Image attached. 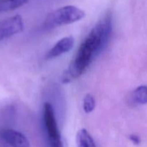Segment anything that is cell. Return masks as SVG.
I'll return each instance as SVG.
<instances>
[{
    "label": "cell",
    "mask_w": 147,
    "mask_h": 147,
    "mask_svg": "<svg viewBox=\"0 0 147 147\" xmlns=\"http://www.w3.org/2000/svg\"><path fill=\"white\" fill-rule=\"evenodd\" d=\"M112 31V17L106 14L86 37L79 47L68 67V74L72 78L80 77L95 57L107 45Z\"/></svg>",
    "instance_id": "6da1fadb"
},
{
    "label": "cell",
    "mask_w": 147,
    "mask_h": 147,
    "mask_svg": "<svg viewBox=\"0 0 147 147\" xmlns=\"http://www.w3.org/2000/svg\"><path fill=\"white\" fill-rule=\"evenodd\" d=\"M86 13L81 9L73 5L65 6L50 12L44 22L45 29H53L72 24L84 18Z\"/></svg>",
    "instance_id": "7a4b0ae2"
},
{
    "label": "cell",
    "mask_w": 147,
    "mask_h": 147,
    "mask_svg": "<svg viewBox=\"0 0 147 147\" xmlns=\"http://www.w3.org/2000/svg\"><path fill=\"white\" fill-rule=\"evenodd\" d=\"M43 121L51 147H63L52 105L45 103L43 108Z\"/></svg>",
    "instance_id": "3957f363"
},
{
    "label": "cell",
    "mask_w": 147,
    "mask_h": 147,
    "mask_svg": "<svg viewBox=\"0 0 147 147\" xmlns=\"http://www.w3.org/2000/svg\"><path fill=\"white\" fill-rule=\"evenodd\" d=\"M23 28L22 18L19 14L0 22V41L21 32Z\"/></svg>",
    "instance_id": "277c9868"
},
{
    "label": "cell",
    "mask_w": 147,
    "mask_h": 147,
    "mask_svg": "<svg viewBox=\"0 0 147 147\" xmlns=\"http://www.w3.org/2000/svg\"><path fill=\"white\" fill-rule=\"evenodd\" d=\"M0 136L11 147H30L27 138L17 131L10 129H3L0 131Z\"/></svg>",
    "instance_id": "5b68a950"
},
{
    "label": "cell",
    "mask_w": 147,
    "mask_h": 147,
    "mask_svg": "<svg viewBox=\"0 0 147 147\" xmlns=\"http://www.w3.org/2000/svg\"><path fill=\"white\" fill-rule=\"evenodd\" d=\"M74 38L71 36L60 39L47 53V58L51 59L62 55L67 53L73 48L74 45Z\"/></svg>",
    "instance_id": "8992f818"
},
{
    "label": "cell",
    "mask_w": 147,
    "mask_h": 147,
    "mask_svg": "<svg viewBox=\"0 0 147 147\" xmlns=\"http://www.w3.org/2000/svg\"><path fill=\"white\" fill-rule=\"evenodd\" d=\"M76 146L77 147H97L92 136L85 129H80L76 135Z\"/></svg>",
    "instance_id": "52a82bcc"
},
{
    "label": "cell",
    "mask_w": 147,
    "mask_h": 147,
    "mask_svg": "<svg viewBox=\"0 0 147 147\" xmlns=\"http://www.w3.org/2000/svg\"><path fill=\"white\" fill-rule=\"evenodd\" d=\"M27 1L28 0H0V13L16 9Z\"/></svg>",
    "instance_id": "ba28073f"
},
{
    "label": "cell",
    "mask_w": 147,
    "mask_h": 147,
    "mask_svg": "<svg viewBox=\"0 0 147 147\" xmlns=\"http://www.w3.org/2000/svg\"><path fill=\"white\" fill-rule=\"evenodd\" d=\"M133 97L135 101L139 104L147 103V86H141L134 91Z\"/></svg>",
    "instance_id": "9c48e42d"
},
{
    "label": "cell",
    "mask_w": 147,
    "mask_h": 147,
    "mask_svg": "<svg viewBox=\"0 0 147 147\" xmlns=\"http://www.w3.org/2000/svg\"><path fill=\"white\" fill-rule=\"evenodd\" d=\"M83 110L85 113H90L93 111L96 108V100L91 94H87L84 97L83 103Z\"/></svg>",
    "instance_id": "30bf717a"
},
{
    "label": "cell",
    "mask_w": 147,
    "mask_h": 147,
    "mask_svg": "<svg viewBox=\"0 0 147 147\" xmlns=\"http://www.w3.org/2000/svg\"><path fill=\"white\" fill-rule=\"evenodd\" d=\"M129 139H130V140L133 143H134L135 144H139L141 142L140 138L138 136H136V135H131V136H130Z\"/></svg>",
    "instance_id": "8fae6325"
}]
</instances>
